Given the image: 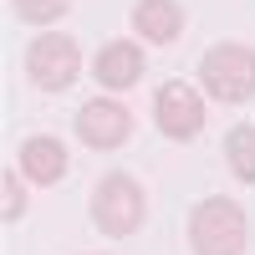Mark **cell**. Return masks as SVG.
<instances>
[{
	"mask_svg": "<svg viewBox=\"0 0 255 255\" xmlns=\"http://www.w3.org/2000/svg\"><path fill=\"white\" fill-rule=\"evenodd\" d=\"M245 209L225 194H209L194 204V215H189V245L194 255H245Z\"/></svg>",
	"mask_w": 255,
	"mask_h": 255,
	"instance_id": "obj_1",
	"label": "cell"
},
{
	"mask_svg": "<svg viewBox=\"0 0 255 255\" xmlns=\"http://www.w3.org/2000/svg\"><path fill=\"white\" fill-rule=\"evenodd\" d=\"M199 87H209L215 102H250L255 97V46H240V41H220L209 46L199 61Z\"/></svg>",
	"mask_w": 255,
	"mask_h": 255,
	"instance_id": "obj_2",
	"label": "cell"
},
{
	"mask_svg": "<svg viewBox=\"0 0 255 255\" xmlns=\"http://www.w3.org/2000/svg\"><path fill=\"white\" fill-rule=\"evenodd\" d=\"M143 215H148V199H143L138 179H128V174L97 179V189H92V220H97L102 235H113V240L138 235V230H143Z\"/></svg>",
	"mask_w": 255,
	"mask_h": 255,
	"instance_id": "obj_3",
	"label": "cell"
},
{
	"mask_svg": "<svg viewBox=\"0 0 255 255\" xmlns=\"http://www.w3.org/2000/svg\"><path fill=\"white\" fill-rule=\"evenodd\" d=\"M82 72V46L72 36H36L31 41V51H26V77L36 82L41 92H61V87H72Z\"/></svg>",
	"mask_w": 255,
	"mask_h": 255,
	"instance_id": "obj_4",
	"label": "cell"
},
{
	"mask_svg": "<svg viewBox=\"0 0 255 255\" xmlns=\"http://www.w3.org/2000/svg\"><path fill=\"white\" fill-rule=\"evenodd\" d=\"M153 118H158V128L174 143H189V138H199V128H204V102H199V92L189 87V82H163L158 97H153Z\"/></svg>",
	"mask_w": 255,
	"mask_h": 255,
	"instance_id": "obj_5",
	"label": "cell"
},
{
	"mask_svg": "<svg viewBox=\"0 0 255 255\" xmlns=\"http://www.w3.org/2000/svg\"><path fill=\"white\" fill-rule=\"evenodd\" d=\"M128 133H133V113H128L118 97H92V102H82V113H77V138L87 143V148H123Z\"/></svg>",
	"mask_w": 255,
	"mask_h": 255,
	"instance_id": "obj_6",
	"label": "cell"
},
{
	"mask_svg": "<svg viewBox=\"0 0 255 255\" xmlns=\"http://www.w3.org/2000/svg\"><path fill=\"white\" fill-rule=\"evenodd\" d=\"M143 67H148V56H143V46L138 41H108V46L97 51V61H92V72H97V87H133V82L143 77Z\"/></svg>",
	"mask_w": 255,
	"mask_h": 255,
	"instance_id": "obj_7",
	"label": "cell"
},
{
	"mask_svg": "<svg viewBox=\"0 0 255 255\" xmlns=\"http://www.w3.org/2000/svg\"><path fill=\"white\" fill-rule=\"evenodd\" d=\"M133 31L153 46H168V41L184 36V5L174 0H138L133 5Z\"/></svg>",
	"mask_w": 255,
	"mask_h": 255,
	"instance_id": "obj_8",
	"label": "cell"
},
{
	"mask_svg": "<svg viewBox=\"0 0 255 255\" xmlns=\"http://www.w3.org/2000/svg\"><path fill=\"white\" fill-rule=\"evenodd\" d=\"M20 174L31 184H56L67 174V148H61V138H26L20 143Z\"/></svg>",
	"mask_w": 255,
	"mask_h": 255,
	"instance_id": "obj_9",
	"label": "cell"
},
{
	"mask_svg": "<svg viewBox=\"0 0 255 255\" xmlns=\"http://www.w3.org/2000/svg\"><path fill=\"white\" fill-rule=\"evenodd\" d=\"M225 158H230V168H235L240 184H255V128L250 123H240L235 133L225 138Z\"/></svg>",
	"mask_w": 255,
	"mask_h": 255,
	"instance_id": "obj_10",
	"label": "cell"
},
{
	"mask_svg": "<svg viewBox=\"0 0 255 255\" xmlns=\"http://www.w3.org/2000/svg\"><path fill=\"white\" fill-rule=\"evenodd\" d=\"M10 10L20 20H31V26H51V20H61L72 10V0H10Z\"/></svg>",
	"mask_w": 255,
	"mask_h": 255,
	"instance_id": "obj_11",
	"label": "cell"
},
{
	"mask_svg": "<svg viewBox=\"0 0 255 255\" xmlns=\"http://www.w3.org/2000/svg\"><path fill=\"white\" fill-rule=\"evenodd\" d=\"M0 189H5V209H0V215H5V220H20V215H26V199H20L15 168H5V174H0Z\"/></svg>",
	"mask_w": 255,
	"mask_h": 255,
	"instance_id": "obj_12",
	"label": "cell"
}]
</instances>
